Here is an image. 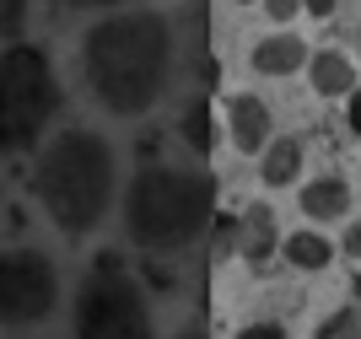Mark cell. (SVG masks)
<instances>
[{"label": "cell", "instance_id": "obj_25", "mask_svg": "<svg viewBox=\"0 0 361 339\" xmlns=\"http://www.w3.org/2000/svg\"><path fill=\"white\" fill-rule=\"evenodd\" d=\"M356 59H361V27H356Z\"/></svg>", "mask_w": 361, "mask_h": 339}, {"label": "cell", "instance_id": "obj_10", "mask_svg": "<svg viewBox=\"0 0 361 339\" xmlns=\"http://www.w3.org/2000/svg\"><path fill=\"white\" fill-rule=\"evenodd\" d=\"M232 237H238V253H243V264H270L275 253H281V242L286 237L275 232V210L270 205H248L238 216V226H232Z\"/></svg>", "mask_w": 361, "mask_h": 339}, {"label": "cell", "instance_id": "obj_13", "mask_svg": "<svg viewBox=\"0 0 361 339\" xmlns=\"http://www.w3.org/2000/svg\"><path fill=\"white\" fill-rule=\"evenodd\" d=\"M178 130H183V140H189V151H195V156H211V151L221 146L226 124H221V118H216L211 97H200V103H189V108H183Z\"/></svg>", "mask_w": 361, "mask_h": 339}, {"label": "cell", "instance_id": "obj_16", "mask_svg": "<svg viewBox=\"0 0 361 339\" xmlns=\"http://www.w3.org/2000/svg\"><path fill=\"white\" fill-rule=\"evenodd\" d=\"M27 6L32 0H0V44H16L27 32Z\"/></svg>", "mask_w": 361, "mask_h": 339}, {"label": "cell", "instance_id": "obj_23", "mask_svg": "<svg viewBox=\"0 0 361 339\" xmlns=\"http://www.w3.org/2000/svg\"><path fill=\"white\" fill-rule=\"evenodd\" d=\"M173 339H205V334H200V328H183V334H173Z\"/></svg>", "mask_w": 361, "mask_h": 339}, {"label": "cell", "instance_id": "obj_19", "mask_svg": "<svg viewBox=\"0 0 361 339\" xmlns=\"http://www.w3.org/2000/svg\"><path fill=\"white\" fill-rule=\"evenodd\" d=\"M75 11H124V6H135V0H65Z\"/></svg>", "mask_w": 361, "mask_h": 339}, {"label": "cell", "instance_id": "obj_27", "mask_svg": "<svg viewBox=\"0 0 361 339\" xmlns=\"http://www.w3.org/2000/svg\"><path fill=\"white\" fill-rule=\"evenodd\" d=\"M356 178H361V173H356Z\"/></svg>", "mask_w": 361, "mask_h": 339}, {"label": "cell", "instance_id": "obj_6", "mask_svg": "<svg viewBox=\"0 0 361 339\" xmlns=\"http://www.w3.org/2000/svg\"><path fill=\"white\" fill-rule=\"evenodd\" d=\"M60 302V269L38 248H6L0 253V328H32L44 323Z\"/></svg>", "mask_w": 361, "mask_h": 339}, {"label": "cell", "instance_id": "obj_22", "mask_svg": "<svg viewBox=\"0 0 361 339\" xmlns=\"http://www.w3.org/2000/svg\"><path fill=\"white\" fill-rule=\"evenodd\" d=\"M345 118H350V130L361 135V92H350V97H345Z\"/></svg>", "mask_w": 361, "mask_h": 339}, {"label": "cell", "instance_id": "obj_1", "mask_svg": "<svg viewBox=\"0 0 361 339\" xmlns=\"http://www.w3.org/2000/svg\"><path fill=\"white\" fill-rule=\"evenodd\" d=\"M178 75V27L167 11L124 6L81 32V81L114 118H146Z\"/></svg>", "mask_w": 361, "mask_h": 339}, {"label": "cell", "instance_id": "obj_14", "mask_svg": "<svg viewBox=\"0 0 361 339\" xmlns=\"http://www.w3.org/2000/svg\"><path fill=\"white\" fill-rule=\"evenodd\" d=\"M281 259H286L291 269H302V275H318V269L334 264V242L324 232H291L286 242H281Z\"/></svg>", "mask_w": 361, "mask_h": 339}, {"label": "cell", "instance_id": "obj_15", "mask_svg": "<svg viewBox=\"0 0 361 339\" xmlns=\"http://www.w3.org/2000/svg\"><path fill=\"white\" fill-rule=\"evenodd\" d=\"M313 339H361V307H356V302H345V307H329L324 318H318Z\"/></svg>", "mask_w": 361, "mask_h": 339}, {"label": "cell", "instance_id": "obj_24", "mask_svg": "<svg viewBox=\"0 0 361 339\" xmlns=\"http://www.w3.org/2000/svg\"><path fill=\"white\" fill-rule=\"evenodd\" d=\"M350 302H356V307H361V281H356V285H350Z\"/></svg>", "mask_w": 361, "mask_h": 339}, {"label": "cell", "instance_id": "obj_5", "mask_svg": "<svg viewBox=\"0 0 361 339\" xmlns=\"http://www.w3.org/2000/svg\"><path fill=\"white\" fill-rule=\"evenodd\" d=\"M71 328L75 339H157L151 302L119 253H97L92 269L81 275Z\"/></svg>", "mask_w": 361, "mask_h": 339}, {"label": "cell", "instance_id": "obj_12", "mask_svg": "<svg viewBox=\"0 0 361 339\" xmlns=\"http://www.w3.org/2000/svg\"><path fill=\"white\" fill-rule=\"evenodd\" d=\"M345 210H350V178L345 173L302 178V216H307V221H340Z\"/></svg>", "mask_w": 361, "mask_h": 339}, {"label": "cell", "instance_id": "obj_9", "mask_svg": "<svg viewBox=\"0 0 361 339\" xmlns=\"http://www.w3.org/2000/svg\"><path fill=\"white\" fill-rule=\"evenodd\" d=\"M307 87H313L318 97L340 103V97L361 92V59H356V54H345L340 44L313 49V59H307Z\"/></svg>", "mask_w": 361, "mask_h": 339}, {"label": "cell", "instance_id": "obj_17", "mask_svg": "<svg viewBox=\"0 0 361 339\" xmlns=\"http://www.w3.org/2000/svg\"><path fill=\"white\" fill-rule=\"evenodd\" d=\"M302 11V0H259V16H270L275 27H291Z\"/></svg>", "mask_w": 361, "mask_h": 339}, {"label": "cell", "instance_id": "obj_20", "mask_svg": "<svg viewBox=\"0 0 361 339\" xmlns=\"http://www.w3.org/2000/svg\"><path fill=\"white\" fill-rule=\"evenodd\" d=\"M238 339H286V328H281V323H248Z\"/></svg>", "mask_w": 361, "mask_h": 339}, {"label": "cell", "instance_id": "obj_11", "mask_svg": "<svg viewBox=\"0 0 361 339\" xmlns=\"http://www.w3.org/2000/svg\"><path fill=\"white\" fill-rule=\"evenodd\" d=\"M302 173H307L302 135H275L270 146L259 151V183H264V189H297Z\"/></svg>", "mask_w": 361, "mask_h": 339}, {"label": "cell", "instance_id": "obj_21", "mask_svg": "<svg viewBox=\"0 0 361 339\" xmlns=\"http://www.w3.org/2000/svg\"><path fill=\"white\" fill-rule=\"evenodd\" d=\"M345 259H356V264H361V216L345 226Z\"/></svg>", "mask_w": 361, "mask_h": 339}, {"label": "cell", "instance_id": "obj_2", "mask_svg": "<svg viewBox=\"0 0 361 339\" xmlns=\"http://www.w3.org/2000/svg\"><path fill=\"white\" fill-rule=\"evenodd\" d=\"M32 194L65 237H87L108 221L119 194V156L97 130H60L32 162Z\"/></svg>", "mask_w": 361, "mask_h": 339}, {"label": "cell", "instance_id": "obj_3", "mask_svg": "<svg viewBox=\"0 0 361 339\" xmlns=\"http://www.w3.org/2000/svg\"><path fill=\"white\" fill-rule=\"evenodd\" d=\"M221 189L205 167L151 162L124 189V232L146 253H183L216 226Z\"/></svg>", "mask_w": 361, "mask_h": 339}, {"label": "cell", "instance_id": "obj_7", "mask_svg": "<svg viewBox=\"0 0 361 339\" xmlns=\"http://www.w3.org/2000/svg\"><path fill=\"white\" fill-rule=\"evenodd\" d=\"M221 124H226V146L238 156H259V151L275 140V113L264 97H254L248 87L226 92L221 97Z\"/></svg>", "mask_w": 361, "mask_h": 339}, {"label": "cell", "instance_id": "obj_18", "mask_svg": "<svg viewBox=\"0 0 361 339\" xmlns=\"http://www.w3.org/2000/svg\"><path fill=\"white\" fill-rule=\"evenodd\" d=\"M340 11V0H302V16H313V22H329Z\"/></svg>", "mask_w": 361, "mask_h": 339}, {"label": "cell", "instance_id": "obj_26", "mask_svg": "<svg viewBox=\"0 0 361 339\" xmlns=\"http://www.w3.org/2000/svg\"><path fill=\"white\" fill-rule=\"evenodd\" d=\"M232 6H259V0H232Z\"/></svg>", "mask_w": 361, "mask_h": 339}, {"label": "cell", "instance_id": "obj_8", "mask_svg": "<svg viewBox=\"0 0 361 339\" xmlns=\"http://www.w3.org/2000/svg\"><path fill=\"white\" fill-rule=\"evenodd\" d=\"M307 59H313V49L302 44V32L275 27V32H264V38H254V49H248V70H254L259 81H286V75L307 70Z\"/></svg>", "mask_w": 361, "mask_h": 339}, {"label": "cell", "instance_id": "obj_4", "mask_svg": "<svg viewBox=\"0 0 361 339\" xmlns=\"http://www.w3.org/2000/svg\"><path fill=\"white\" fill-rule=\"evenodd\" d=\"M60 113V75L38 44H0V156H16L44 140Z\"/></svg>", "mask_w": 361, "mask_h": 339}]
</instances>
